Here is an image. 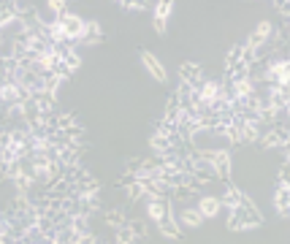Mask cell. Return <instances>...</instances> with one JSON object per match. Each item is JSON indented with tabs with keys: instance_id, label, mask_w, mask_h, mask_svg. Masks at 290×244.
Here are the masks:
<instances>
[{
	"instance_id": "obj_1",
	"label": "cell",
	"mask_w": 290,
	"mask_h": 244,
	"mask_svg": "<svg viewBox=\"0 0 290 244\" xmlns=\"http://www.w3.org/2000/svg\"><path fill=\"white\" fill-rule=\"evenodd\" d=\"M60 28H63V36L65 38H82L84 36V22L79 17H73V14H63L60 17Z\"/></svg>"
},
{
	"instance_id": "obj_2",
	"label": "cell",
	"mask_w": 290,
	"mask_h": 244,
	"mask_svg": "<svg viewBox=\"0 0 290 244\" xmlns=\"http://www.w3.org/2000/svg\"><path fill=\"white\" fill-rule=\"evenodd\" d=\"M141 60H144L147 71H150V74H152L155 79H158V82H166V71H163V65H160L158 57H152L150 52H144V55H141Z\"/></svg>"
},
{
	"instance_id": "obj_3",
	"label": "cell",
	"mask_w": 290,
	"mask_h": 244,
	"mask_svg": "<svg viewBox=\"0 0 290 244\" xmlns=\"http://www.w3.org/2000/svg\"><path fill=\"white\" fill-rule=\"evenodd\" d=\"M174 11V3H160L158 9H155V22H158V33L166 30V17Z\"/></svg>"
},
{
	"instance_id": "obj_4",
	"label": "cell",
	"mask_w": 290,
	"mask_h": 244,
	"mask_svg": "<svg viewBox=\"0 0 290 244\" xmlns=\"http://www.w3.org/2000/svg\"><path fill=\"white\" fill-rule=\"evenodd\" d=\"M198 209H201V217H217V212H220V201L217 198H204L198 203Z\"/></svg>"
},
{
	"instance_id": "obj_5",
	"label": "cell",
	"mask_w": 290,
	"mask_h": 244,
	"mask_svg": "<svg viewBox=\"0 0 290 244\" xmlns=\"http://www.w3.org/2000/svg\"><path fill=\"white\" fill-rule=\"evenodd\" d=\"M147 212H150V217H152L155 222H160V220H163V214H166V203L160 201V198H155V201H150Z\"/></svg>"
},
{
	"instance_id": "obj_6",
	"label": "cell",
	"mask_w": 290,
	"mask_h": 244,
	"mask_svg": "<svg viewBox=\"0 0 290 244\" xmlns=\"http://www.w3.org/2000/svg\"><path fill=\"white\" fill-rule=\"evenodd\" d=\"M271 76L276 79V84H282V87H285V84H287V60L276 63L274 68H271Z\"/></svg>"
},
{
	"instance_id": "obj_7",
	"label": "cell",
	"mask_w": 290,
	"mask_h": 244,
	"mask_svg": "<svg viewBox=\"0 0 290 244\" xmlns=\"http://www.w3.org/2000/svg\"><path fill=\"white\" fill-rule=\"evenodd\" d=\"M268 33H271V22H260L258 25V30H255V36H252V41H249V44H258V41H266V38H268Z\"/></svg>"
},
{
	"instance_id": "obj_8",
	"label": "cell",
	"mask_w": 290,
	"mask_h": 244,
	"mask_svg": "<svg viewBox=\"0 0 290 244\" xmlns=\"http://www.w3.org/2000/svg\"><path fill=\"white\" fill-rule=\"evenodd\" d=\"M276 212H282V214L287 212V184H282L279 193H276Z\"/></svg>"
},
{
	"instance_id": "obj_9",
	"label": "cell",
	"mask_w": 290,
	"mask_h": 244,
	"mask_svg": "<svg viewBox=\"0 0 290 244\" xmlns=\"http://www.w3.org/2000/svg\"><path fill=\"white\" fill-rule=\"evenodd\" d=\"M182 220H185L187 225H195V228H198V225H201V220H204V217H201L198 212H193V209H187V212L182 214Z\"/></svg>"
},
{
	"instance_id": "obj_10",
	"label": "cell",
	"mask_w": 290,
	"mask_h": 244,
	"mask_svg": "<svg viewBox=\"0 0 290 244\" xmlns=\"http://www.w3.org/2000/svg\"><path fill=\"white\" fill-rule=\"evenodd\" d=\"M185 76L187 79H201V68L198 65H185Z\"/></svg>"
},
{
	"instance_id": "obj_11",
	"label": "cell",
	"mask_w": 290,
	"mask_h": 244,
	"mask_svg": "<svg viewBox=\"0 0 290 244\" xmlns=\"http://www.w3.org/2000/svg\"><path fill=\"white\" fill-rule=\"evenodd\" d=\"M76 244H95V239H92V236H79Z\"/></svg>"
}]
</instances>
